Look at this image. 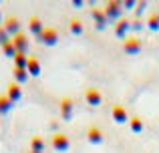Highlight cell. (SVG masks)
Instances as JSON below:
<instances>
[{"label": "cell", "mask_w": 159, "mask_h": 153, "mask_svg": "<svg viewBox=\"0 0 159 153\" xmlns=\"http://www.w3.org/2000/svg\"><path fill=\"white\" fill-rule=\"evenodd\" d=\"M2 26H4V30H6V34L10 36V38L16 36L18 32H22V30H20V20L16 18V16H8V18H4Z\"/></svg>", "instance_id": "cell-2"}, {"label": "cell", "mask_w": 159, "mask_h": 153, "mask_svg": "<svg viewBox=\"0 0 159 153\" xmlns=\"http://www.w3.org/2000/svg\"><path fill=\"white\" fill-rule=\"evenodd\" d=\"M129 125H131L133 133H141V131H143V121H141L139 117H131L129 119Z\"/></svg>", "instance_id": "cell-18"}, {"label": "cell", "mask_w": 159, "mask_h": 153, "mask_svg": "<svg viewBox=\"0 0 159 153\" xmlns=\"http://www.w3.org/2000/svg\"><path fill=\"white\" fill-rule=\"evenodd\" d=\"M28 30L32 32V34L39 38L40 34H43V30H44V24H43V20L39 18V16H30V20H28Z\"/></svg>", "instance_id": "cell-8"}, {"label": "cell", "mask_w": 159, "mask_h": 153, "mask_svg": "<svg viewBox=\"0 0 159 153\" xmlns=\"http://www.w3.org/2000/svg\"><path fill=\"white\" fill-rule=\"evenodd\" d=\"M26 71L30 77H39L40 75V61L36 56H28V63H26Z\"/></svg>", "instance_id": "cell-10"}, {"label": "cell", "mask_w": 159, "mask_h": 153, "mask_svg": "<svg viewBox=\"0 0 159 153\" xmlns=\"http://www.w3.org/2000/svg\"><path fill=\"white\" fill-rule=\"evenodd\" d=\"M10 40V36L6 34V30H4V26L0 24V44H4V43H8Z\"/></svg>", "instance_id": "cell-22"}, {"label": "cell", "mask_w": 159, "mask_h": 153, "mask_svg": "<svg viewBox=\"0 0 159 153\" xmlns=\"http://www.w3.org/2000/svg\"><path fill=\"white\" fill-rule=\"evenodd\" d=\"M12 44H14V48H16V52H26V48H28V36L24 34V32H18L16 36H12Z\"/></svg>", "instance_id": "cell-5"}, {"label": "cell", "mask_w": 159, "mask_h": 153, "mask_svg": "<svg viewBox=\"0 0 159 153\" xmlns=\"http://www.w3.org/2000/svg\"><path fill=\"white\" fill-rule=\"evenodd\" d=\"M111 115H113V121H115V123H129V119H131L123 105H113Z\"/></svg>", "instance_id": "cell-4"}, {"label": "cell", "mask_w": 159, "mask_h": 153, "mask_svg": "<svg viewBox=\"0 0 159 153\" xmlns=\"http://www.w3.org/2000/svg\"><path fill=\"white\" fill-rule=\"evenodd\" d=\"M12 105H14V103H12L10 99L6 97V93H2V95H0V115H6L8 111L12 109Z\"/></svg>", "instance_id": "cell-15"}, {"label": "cell", "mask_w": 159, "mask_h": 153, "mask_svg": "<svg viewBox=\"0 0 159 153\" xmlns=\"http://www.w3.org/2000/svg\"><path fill=\"white\" fill-rule=\"evenodd\" d=\"M70 147V141L65 133H54L52 135V149L54 151H66Z\"/></svg>", "instance_id": "cell-3"}, {"label": "cell", "mask_w": 159, "mask_h": 153, "mask_svg": "<svg viewBox=\"0 0 159 153\" xmlns=\"http://www.w3.org/2000/svg\"><path fill=\"white\" fill-rule=\"evenodd\" d=\"M149 28H151V30H157L159 28V14L157 12H153V14L149 16Z\"/></svg>", "instance_id": "cell-21"}, {"label": "cell", "mask_w": 159, "mask_h": 153, "mask_svg": "<svg viewBox=\"0 0 159 153\" xmlns=\"http://www.w3.org/2000/svg\"><path fill=\"white\" fill-rule=\"evenodd\" d=\"M139 48H141V40H137V38H129V40H125V44H123L125 52H137Z\"/></svg>", "instance_id": "cell-14"}, {"label": "cell", "mask_w": 159, "mask_h": 153, "mask_svg": "<svg viewBox=\"0 0 159 153\" xmlns=\"http://www.w3.org/2000/svg\"><path fill=\"white\" fill-rule=\"evenodd\" d=\"M39 40L43 44H47V47H54V44L58 43V32H57V28L44 26V30H43V34L39 36Z\"/></svg>", "instance_id": "cell-1"}, {"label": "cell", "mask_w": 159, "mask_h": 153, "mask_svg": "<svg viewBox=\"0 0 159 153\" xmlns=\"http://www.w3.org/2000/svg\"><path fill=\"white\" fill-rule=\"evenodd\" d=\"M70 32H73V34H81V32H83V22L79 18L70 20Z\"/></svg>", "instance_id": "cell-20"}, {"label": "cell", "mask_w": 159, "mask_h": 153, "mask_svg": "<svg viewBox=\"0 0 159 153\" xmlns=\"http://www.w3.org/2000/svg\"><path fill=\"white\" fill-rule=\"evenodd\" d=\"M87 137H89L91 143H101L103 141V131L99 129L97 125H93V127H89V131H87Z\"/></svg>", "instance_id": "cell-11"}, {"label": "cell", "mask_w": 159, "mask_h": 153, "mask_svg": "<svg viewBox=\"0 0 159 153\" xmlns=\"http://www.w3.org/2000/svg\"><path fill=\"white\" fill-rule=\"evenodd\" d=\"M0 22H2V14H0Z\"/></svg>", "instance_id": "cell-24"}, {"label": "cell", "mask_w": 159, "mask_h": 153, "mask_svg": "<svg viewBox=\"0 0 159 153\" xmlns=\"http://www.w3.org/2000/svg\"><path fill=\"white\" fill-rule=\"evenodd\" d=\"M6 97L10 99L12 103H16V101H20V99H22V89H20V85H18V83H14V81H12L10 85L6 87Z\"/></svg>", "instance_id": "cell-7"}, {"label": "cell", "mask_w": 159, "mask_h": 153, "mask_svg": "<svg viewBox=\"0 0 159 153\" xmlns=\"http://www.w3.org/2000/svg\"><path fill=\"white\" fill-rule=\"evenodd\" d=\"M85 99H87V103H89V105L97 107V105H101V101H103V95H101V91H99V89L91 87V89H87V93H85Z\"/></svg>", "instance_id": "cell-6"}, {"label": "cell", "mask_w": 159, "mask_h": 153, "mask_svg": "<svg viewBox=\"0 0 159 153\" xmlns=\"http://www.w3.org/2000/svg\"><path fill=\"white\" fill-rule=\"evenodd\" d=\"M127 28H129V24H127V22H121L119 26H117V36H123Z\"/></svg>", "instance_id": "cell-23"}, {"label": "cell", "mask_w": 159, "mask_h": 153, "mask_svg": "<svg viewBox=\"0 0 159 153\" xmlns=\"http://www.w3.org/2000/svg\"><path fill=\"white\" fill-rule=\"evenodd\" d=\"M30 151H36V153H43L44 151V139L40 135H34L30 139Z\"/></svg>", "instance_id": "cell-13"}, {"label": "cell", "mask_w": 159, "mask_h": 153, "mask_svg": "<svg viewBox=\"0 0 159 153\" xmlns=\"http://www.w3.org/2000/svg\"><path fill=\"white\" fill-rule=\"evenodd\" d=\"M121 2H111V4H107V16L109 18H113V16H117L121 12Z\"/></svg>", "instance_id": "cell-19"}, {"label": "cell", "mask_w": 159, "mask_h": 153, "mask_svg": "<svg viewBox=\"0 0 159 153\" xmlns=\"http://www.w3.org/2000/svg\"><path fill=\"white\" fill-rule=\"evenodd\" d=\"M61 117L65 119V121H69V119L73 117V99L65 97L61 101Z\"/></svg>", "instance_id": "cell-9"}, {"label": "cell", "mask_w": 159, "mask_h": 153, "mask_svg": "<svg viewBox=\"0 0 159 153\" xmlns=\"http://www.w3.org/2000/svg\"><path fill=\"white\" fill-rule=\"evenodd\" d=\"M14 67H18V69H26V63H28V55L26 52H16L14 55Z\"/></svg>", "instance_id": "cell-16"}, {"label": "cell", "mask_w": 159, "mask_h": 153, "mask_svg": "<svg viewBox=\"0 0 159 153\" xmlns=\"http://www.w3.org/2000/svg\"><path fill=\"white\" fill-rule=\"evenodd\" d=\"M12 75H14V83H18V85H24V83L28 81V71L26 69H18V67H14V73H12Z\"/></svg>", "instance_id": "cell-12"}, {"label": "cell", "mask_w": 159, "mask_h": 153, "mask_svg": "<svg viewBox=\"0 0 159 153\" xmlns=\"http://www.w3.org/2000/svg\"><path fill=\"white\" fill-rule=\"evenodd\" d=\"M30 153H36V151H30Z\"/></svg>", "instance_id": "cell-25"}, {"label": "cell", "mask_w": 159, "mask_h": 153, "mask_svg": "<svg viewBox=\"0 0 159 153\" xmlns=\"http://www.w3.org/2000/svg\"><path fill=\"white\" fill-rule=\"evenodd\" d=\"M0 48H2L4 56H8V59H14V55H16V48H14V44H12V40H8V43L0 44Z\"/></svg>", "instance_id": "cell-17"}]
</instances>
